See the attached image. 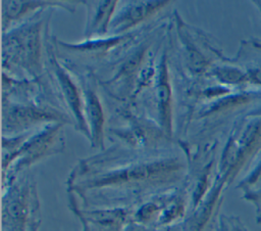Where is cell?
<instances>
[{"label":"cell","mask_w":261,"mask_h":231,"mask_svg":"<svg viewBox=\"0 0 261 231\" xmlns=\"http://www.w3.org/2000/svg\"><path fill=\"white\" fill-rule=\"evenodd\" d=\"M89 115L94 128V135L98 138V136L101 135L103 119H102L101 108L99 106L98 100L95 95H92L89 98Z\"/></svg>","instance_id":"obj_2"},{"label":"cell","mask_w":261,"mask_h":231,"mask_svg":"<svg viewBox=\"0 0 261 231\" xmlns=\"http://www.w3.org/2000/svg\"><path fill=\"white\" fill-rule=\"evenodd\" d=\"M223 78L229 82H241L244 79V76L238 71L229 70L223 74Z\"/></svg>","instance_id":"obj_3"},{"label":"cell","mask_w":261,"mask_h":231,"mask_svg":"<svg viewBox=\"0 0 261 231\" xmlns=\"http://www.w3.org/2000/svg\"><path fill=\"white\" fill-rule=\"evenodd\" d=\"M59 79H60L61 86L63 88L64 94L66 95L67 100H68V102L70 103V105L72 107V110L74 109L75 114L77 115V119L81 120L82 118H81V114H80V100H79L75 88L72 86V83L70 82L68 77L63 72L59 73Z\"/></svg>","instance_id":"obj_1"},{"label":"cell","mask_w":261,"mask_h":231,"mask_svg":"<svg viewBox=\"0 0 261 231\" xmlns=\"http://www.w3.org/2000/svg\"><path fill=\"white\" fill-rule=\"evenodd\" d=\"M251 77H252V79H253L256 83L261 84V72H260V71H254V72L252 73Z\"/></svg>","instance_id":"obj_4"}]
</instances>
